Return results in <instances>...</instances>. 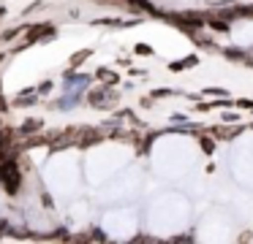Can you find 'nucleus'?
I'll list each match as a JSON object with an SVG mask.
<instances>
[]
</instances>
